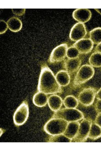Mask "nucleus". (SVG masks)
<instances>
[{
	"instance_id": "obj_1",
	"label": "nucleus",
	"mask_w": 101,
	"mask_h": 151,
	"mask_svg": "<svg viewBox=\"0 0 101 151\" xmlns=\"http://www.w3.org/2000/svg\"><path fill=\"white\" fill-rule=\"evenodd\" d=\"M37 89L47 94L61 93L63 91L52 71L46 64L41 66Z\"/></svg>"
},
{
	"instance_id": "obj_2",
	"label": "nucleus",
	"mask_w": 101,
	"mask_h": 151,
	"mask_svg": "<svg viewBox=\"0 0 101 151\" xmlns=\"http://www.w3.org/2000/svg\"><path fill=\"white\" fill-rule=\"evenodd\" d=\"M53 117L62 119L68 123L80 120L84 116L81 111L75 108H66L55 111Z\"/></svg>"
},
{
	"instance_id": "obj_3",
	"label": "nucleus",
	"mask_w": 101,
	"mask_h": 151,
	"mask_svg": "<svg viewBox=\"0 0 101 151\" xmlns=\"http://www.w3.org/2000/svg\"><path fill=\"white\" fill-rule=\"evenodd\" d=\"M68 123L62 119L53 118L46 124L44 130L47 133L52 135L63 134Z\"/></svg>"
},
{
	"instance_id": "obj_4",
	"label": "nucleus",
	"mask_w": 101,
	"mask_h": 151,
	"mask_svg": "<svg viewBox=\"0 0 101 151\" xmlns=\"http://www.w3.org/2000/svg\"><path fill=\"white\" fill-rule=\"evenodd\" d=\"M94 73V69L91 65H83L79 69L74 78V86L78 87L86 83L93 77Z\"/></svg>"
},
{
	"instance_id": "obj_5",
	"label": "nucleus",
	"mask_w": 101,
	"mask_h": 151,
	"mask_svg": "<svg viewBox=\"0 0 101 151\" xmlns=\"http://www.w3.org/2000/svg\"><path fill=\"white\" fill-rule=\"evenodd\" d=\"M92 123L91 120L86 118L83 120L80 124L77 132L71 139L72 142H83L88 137L89 132Z\"/></svg>"
},
{
	"instance_id": "obj_6",
	"label": "nucleus",
	"mask_w": 101,
	"mask_h": 151,
	"mask_svg": "<svg viewBox=\"0 0 101 151\" xmlns=\"http://www.w3.org/2000/svg\"><path fill=\"white\" fill-rule=\"evenodd\" d=\"M29 107L27 102L25 101L17 108L13 116L14 124L19 126L24 123L29 116Z\"/></svg>"
},
{
	"instance_id": "obj_7",
	"label": "nucleus",
	"mask_w": 101,
	"mask_h": 151,
	"mask_svg": "<svg viewBox=\"0 0 101 151\" xmlns=\"http://www.w3.org/2000/svg\"><path fill=\"white\" fill-rule=\"evenodd\" d=\"M67 49V45L65 43L56 47L52 51L48 62L51 63H54L64 60L66 56Z\"/></svg>"
},
{
	"instance_id": "obj_8",
	"label": "nucleus",
	"mask_w": 101,
	"mask_h": 151,
	"mask_svg": "<svg viewBox=\"0 0 101 151\" xmlns=\"http://www.w3.org/2000/svg\"><path fill=\"white\" fill-rule=\"evenodd\" d=\"M97 92L96 90L92 87L83 89L79 94L78 100L82 104L88 106L93 102Z\"/></svg>"
},
{
	"instance_id": "obj_9",
	"label": "nucleus",
	"mask_w": 101,
	"mask_h": 151,
	"mask_svg": "<svg viewBox=\"0 0 101 151\" xmlns=\"http://www.w3.org/2000/svg\"><path fill=\"white\" fill-rule=\"evenodd\" d=\"M86 34L84 24L79 22L75 24L71 29L69 38L73 41H77L84 38Z\"/></svg>"
},
{
	"instance_id": "obj_10",
	"label": "nucleus",
	"mask_w": 101,
	"mask_h": 151,
	"mask_svg": "<svg viewBox=\"0 0 101 151\" xmlns=\"http://www.w3.org/2000/svg\"><path fill=\"white\" fill-rule=\"evenodd\" d=\"M81 60L79 57L73 58H68L64 60L63 64V68L69 74L76 72L81 65Z\"/></svg>"
},
{
	"instance_id": "obj_11",
	"label": "nucleus",
	"mask_w": 101,
	"mask_h": 151,
	"mask_svg": "<svg viewBox=\"0 0 101 151\" xmlns=\"http://www.w3.org/2000/svg\"><path fill=\"white\" fill-rule=\"evenodd\" d=\"M73 46L77 49L80 54H87L92 51L93 44L89 39H83L76 42Z\"/></svg>"
},
{
	"instance_id": "obj_12",
	"label": "nucleus",
	"mask_w": 101,
	"mask_h": 151,
	"mask_svg": "<svg viewBox=\"0 0 101 151\" xmlns=\"http://www.w3.org/2000/svg\"><path fill=\"white\" fill-rule=\"evenodd\" d=\"M92 15L91 11L87 9H79L75 10L72 13L73 18L80 22L83 23L88 21Z\"/></svg>"
},
{
	"instance_id": "obj_13",
	"label": "nucleus",
	"mask_w": 101,
	"mask_h": 151,
	"mask_svg": "<svg viewBox=\"0 0 101 151\" xmlns=\"http://www.w3.org/2000/svg\"><path fill=\"white\" fill-rule=\"evenodd\" d=\"M79 124L77 121L68 122L63 134L67 137L71 139L76 134Z\"/></svg>"
},
{
	"instance_id": "obj_14",
	"label": "nucleus",
	"mask_w": 101,
	"mask_h": 151,
	"mask_svg": "<svg viewBox=\"0 0 101 151\" xmlns=\"http://www.w3.org/2000/svg\"><path fill=\"white\" fill-rule=\"evenodd\" d=\"M48 104L50 109L56 111L60 109L63 102L61 98L58 95H53L48 99Z\"/></svg>"
},
{
	"instance_id": "obj_15",
	"label": "nucleus",
	"mask_w": 101,
	"mask_h": 151,
	"mask_svg": "<svg viewBox=\"0 0 101 151\" xmlns=\"http://www.w3.org/2000/svg\"><path fill=\"white\" fill-rule=\"evenodd\" d=\"M33 100L35 105L39 107H42L45 106L47 104L48 98L47 94L39 91L34 95Z\"/></svg>"
},
{
	"instance_id": "obj_16",
	"label": "nucleus",
	"mask_w": 101,
	"mask_h": 151,
	"mask_svg": "<svg viewBox=\"0 0 101 151\" xmlns=\"http://www.w3.org/2000/svg\"><path fill=\"white\" fill-rule=\"evenodd\" d=\"M55 78L57 82L61 86H66L69 83L70 76L66 71H59L56 74Z\"/></svg>"
},
{
	"instance_id": "obj_17",
	"label": "nucleus",
	"mask_w": 101,
	"mask_h": 151,
	"mask_svg": "<svg viewBox=\"0 0 101 151\" xmlns=\"http://www.w3.org/2000/svg\"><path fill=\"white\" fill-rule=\"evenodd\" d=\"M7 24L9 29L11 31L17 32L22 28V24L21 20L18 18L13 17L10 18L7 21Z\"/></svg>"
},
{
	"instance_id": "obj_18",
	"label": "nucleus",
	"mask_w": 101,
	"mask_h": 151,
	"mask_svg": "<svg viewBox=\"0 0 101 151\" xmlns=\"http://www.w3.org/2000/svg\"><path fill=\"white\" fill-rule=\"evenodd\" d=\"M101 137V127L95 123H92L88 136L90 139L95 140Z\"/></svg>"
},
{
	"instance_id": "obj_19",
	"label": "nucleus",
	"mask_w": 101,
	"mask_h": 151,
	"mask_svg": "<svg viewBox=\"0 0 101 151\" xmlns=\"http://www.w3.org/2000/svg\"><path fill=\"white\" fill-rule=\"evenodd\" d=\"M90 38L93 43L99 44L101 43V27L93 29L89 32Z\"/></svg>"
},
{
	"instance_id": "obj_20",
	"label": "nucleus",
	"mask_w": 101,
	"mask_h": 151,
	"mask_svg": "<svg viewBox=\"0 0 101 151\" xmlns=\"http://www.w3.org/2000/svg\"><path fill=\"white\" fill-rule=\"evenodd\" d=\"M89 62L93 67H101V54L95 52L92 53L89 58Z\"/></svg>"
},
{
	"instance_id": "obj_21",
	"label": "nucleus",
	"mask_w": 101,
	"mask_h": 151,
	"mask_svg": "<svg viewBox=\"0 0 101 151\" xmlns=\"http://www.w3.org/2000/svg\"><path fill=\"white\" fill-rule=\"evenodd\" d=\"M63 103L66 108H75L78 105V102L74 96L72 95L67 96L64 99Z\"/></svg>"
},
{
	"instance_id": "obj_22",
	"label": "nucleus",
	"mask_w": 101,
	"mask_h": 151,
	"mask_svg": "<svg viewBox=\"0 0 101 151\" xmlns=\"http://www.w3.org/2000/svg\"><path fill=\"white\" fill-rule=\"evenodd\" d=\"M71 139L67 137L63 134L52 135L49 141L51 142H71Z\"/></svg>"
},
{
	"instance_id": "obj_23",
	"label": "nucleus",
	"mask_w": 101,
	"mask_h": 151,
	"mask_svg": "<svg viewBox=\"0 0 101 151\" xmlns=\"http://www.w3.org/2000/svg\"><path fill=\"white\" fill-rule=\"evenodd\" d=\"M80 54L77 49L72 46L67 49L66 56L68 58H73L79 57Z\"/></svg>"
},
{
	"instance_id": "obj_24",
	"label": "nucleus",
	"mask_w": 101,
	"mask_h": 151,
	"mask_svg": "<svg viewBox=\"0 0 101 151\" xmlns=\"http://www.w3.org/2000/svg\"><path fill=\"white\" fill-rule=\"evenodd\" d=\"M95 108L96 112L101 113V100L98 99L95 104Z\"/></svg>"
},
{
	"instance_id": "obj_25",
	"label": "nucleus",
	"mask_w": 101,
	"mask_h": 151,
	"mask_svg": "<svg viewBox=\"0 0 101 151\" xmlns=\"http://www.w3.org/2000/svg\"><path fill=\"white\" fill-rule=\"evenodd\" d=\"M94 123L101 127V113L98 114L95 118Z\"/></svg>"
},
{
	"instance_id": "obj_26",
	"label": "nucleus",
	"mask_w": 101,
	"mask_h": 151,
	"mask_svg": "<svg viewBox=\"0 0 101 151\" xmlns=\"http://www.w3.org/2000/svg\"><path fill=\"white\" fill-rule=\"evenodd\" d=\"M94 52L101 54V43L98 44L95 47Z\"/></svg>"
},
{
	"instance_id": "obj_27",
	"label": "nucleus",
	"mask_w": 101,
	"mask_h": 151,
	"mask_svg": "<svg viewBox=\"0 0 101 151\" xmlns=\"http://www.w3.org/2000/svg\"><path fill=\"white\" fill-rule=\"evenodd\" d=\"M96 97L97 99L101 100V88L97 92Z\"/></svg>"
},
{
	"instance_id": "obj_28",
	"label": "nucleus",
	"mask_w": 101,
	"mask_h": 151,
	"mask_svg": "<svg viewBox=\"0 0 101 151\" xmlns=\"http://www.w3.org/2000/svg\"><path fill=\"white\" fill-rule=\"evenodd\" d=\"M98 13L101 15V9H95Z\"/></svg>"
}]
</instances>
